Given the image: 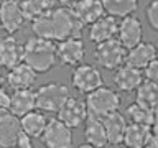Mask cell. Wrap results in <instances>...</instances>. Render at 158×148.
<instances>
[{
  "instance_id": "obj_38",
  "label": "cell",
  "mask_w": 158,
  "mask_h": 148,
  "mask_svg": "<svg viewBox=\"0 0 158 148\" xmlns=\"http://www.w3.org/2000/svg\"><path fill=\"white\" fill-rule=\"evenodd\" d=\"M0 148H5V146H3V145H2V143H0Z\"/></svg>"
},
{
  "instance_id": "obj_23",
  "label": "cell",
  "mask_w": 158,
  "mask_h": 148,
  "mask_svg": "<svg viewBox=\"0 0 158 148\" xmlns=\"http://www.w3.org/2000/svg\"><path fill=\"white\" fill-rule=\"evenodd\" d=\"M20 5L27 22H35L41 17L51 15L54 10V0H20Z\"/></svg>"
},
{
  "instance_id": "obj_14",
  "label": "cell",
  "mask_w": 158,
  "mask_h": 148,
  "mask_svg": "<svg viewBox=\"0 0 158 148\" xmlns=\"http://www.w3.org/2000/svg\"><path fill=\"white\" fill-rule=\"evenodd\" d=\"M118 20L115 17H110V15H104L102 18H99L97 22H94L91 27H89V39L92 43H104L109 41V39L117 38L118 35Z\"/></svg>"
},
{
  "instance_id": "obj_15",
  "label": "cell",
  "mask_w": 158,
  "mask_h": 148,
  "mask_svg": "<svg viewBox=\"0 0 158 148\" xmlns=\"http://www.w3.org/2000/svg\"><path fill=\"white\" fill-rule=\"evenodd\" d=\"M23 132H22L20 118L10 112L8 109L0 110V143L5 148H10L18 140V137Z\"/></svg>"
},
{
  "instance_id": "obj_9",
  "label": "cell",
  "mask_w": 158,
  "mask_h": 148,
  "mask_svg": "<svg viewBox=\"0 0 158 148\" xmlns=\"http://www.w3.org/2000/svg\"><path fill=\"white\" fill-rule=\"evenodd\" d=\"M27 18L22 12L20 0H3L0 3V28L7 35H15L25 27Z\"/></svg>"
},
{
  "instance_id": "obj_22",
  "label": "cell",
  "mask_w": 158,
  "mask_h": 148,
  "mask_svg": "<svg viewBox=\"0 0 158 148\" xmlns=\"http://www.w3.org/2000/svg\"><path fill=\"white\" fill-rule=\"evenodd\" d=\"M74 12L79 17V20L86 25H91L94 22H97L99 18H102L106 15V8L101 0H81L76 7H74Z\"/></svg>"
},
{
  "instance_id": "obj_16",
  "label": "cell",
  "mask_w": 158,
  "mask_h": 148,
  "mask_svg": "<svg viewBox=\"0 0 158 148\" xmlns=\"http://www.w3.org/2000/svg\"><path fill=\"white\" fill-rule=\"evenodd\" d=\"M36 71L30 68L27 63H22L7 71L5 81L13 91H22V89H31L36 81Z\"/></svg>"
},
{
  "instance_id": "obj_39",
  "label": "cell",
  "mask_w": 158,
  "mask_h": 148,
  "mask_svg": "<svg viewBox=\"0 0 158 148\" xmlns=\"http://www.w3.org/2000/svg\"><path fill=\"white\" fill-rule=\"evenodd\" d=\"M156 51H158V43H156Z\"/></svg>"
},
{
  "instance_id": "obj_8",
  "label": "cell",
  "mask_w": 158,
  "mask_h": 148,
  "mask_svg": "<svg viewBox=\"0 0 158 148\" xmlns=\"http://www.w3.org/2000/svg\"><path fill=\"white\" fill-rule=\"evenodd\" d=\"M44 148H73V128L59 118H49L43 137L40 138Z\"/></svg>"
},
{
  "instance_id": "obj_1",
  "label": "cell",
  "mask_w": 158,
  "mask_h": 148,
  "mask_svg": "<svg viewBox=\"0 0 158 148\" xmlns=\"http://www.w3.org/2000/svg\"><path fill=\"white\" fill-rule=\"evenodd\" d=\"M25 48V56L23 63H27L30 68H33L38 74L49 72L56 66L58 63V54H56V44L51 39H44L33 36L28 38L23 43Z\"/></svg>"
},
{
  "instance_id": "obj_3",
  "label": "cell",
  "mask_w": 158,
  "mask_h": 148,
  "mask_svg": "<svg viewBox=\"0 0 158 148\" xmlns=\"http://www.w3.org/2000/svg\"><path fill=\"white\" fill-rule=\"evenodd\" d=\"M51 20H53L54 39L56 41H64V39H71V38H82L84 23L79 20L74 8H68V7L54 8L51 13Z\"/></svg>"
},
{
  "instance_id": "obj_11",
  "label": "cell",
  "mask_w": 158,
  "mask_h": 148,
  "mask_svg": "<svg viewBox=\"0 0 158 148\" xmlns=\"http://www.w3.org/2000/svg\"><path fill=\"white\" fill-rule=\"evenodd\" d=\"M87 117H89V110H87L86 101H81L77 97H69L58 112V118L71 128H76L82 125V123H86Z\"/></svg>"
},
{
  "instance_id": "obj_31",
  "label": "cell",
  "mask_w": 158,
  "mask_h": 148,
  "mask_svg": "<svg viewBox=\"0 0 158 148\" xmlns=\"http://www.w3.org/2000/svg\"><path fill=\"white\" fill-rule=\"evenodd\" d=\"M10 148H33L31 138H30L28 135H25V133H22V135L18 137V140L15 142Z\"/></svg>"
},
{
  "instance_id": "obj_21",
  "label": "cell",
  "mask_w": 158,
  "mask_h": 148,
  "mask_svg": "<svg viewBox=\"0 0 158 148\" xmlns=\"http://www.w3.org/2000/svg\"><path fill=\"white\" fill-rule=\"evenodd\" d=\"M84 140L86 143H91L96 148H104L109 143L106 127H104L102 118L89 115L86 120V127H84Z\"/></svg>"
},
{
  "instance_id": "obj_24",
  "label": "cell",
  "mask_w": 158,
  "mask_h": 148,
  "mask_svg": "<svg viewBox=\"0 0 158 148\" xmlns=\"http://www.w3.org/2000/svg\"><path fill=\"white\" fill-rule=\"evenodd\" d=\"M152 137H153L152 127L128 123L125 137H123V145H125V148H143Z\"/></svg>"
},
{
  "instance_id": "obj_5",
  "label": "cell",
  "mask_w": 158,
  "mask_h": 148,
  "mask_svg": "<svg viewBox=\"0 0 158 148\" xmlns=\"http://www.w3.org/2000/svg\"><path fill=\"white\" fill-rule=\"evenodd\" d=\"M127 53L128 49L117 38H114V39H109V41L96 44L94 59L101 68L109 69V71H115V69H118L127 63Z\"/></svg>"
},
{
  "instance_id": "obj_4",
  "label": "cell",
  "mask_w": 158,
  "mask_h": 148,
  "mask_svg": "<svg viewBox=\"0 0 158 148\" xmlns=\"http://www.w3.org/2000/svg\"><path fill=\"white\" fill-rule=\"evenodd\" d=\"M36 109L44 113H58L69 97V87L63 82L51 81L40 86L36 91Z\"/></svg>"
},
{
  "instance_id": "obj_32",
  "label": "cell",
  "mask_w": 158,
  "mask_h": 148,
  "mask_svg": "<svg viewBox=\"0 0 158 148\" xmlns=\"http://www.w3.org/2000/svg\"><path fill=\"white\" fill-rule=\"evenodd\" d=\"M8 107H10V94L0 87V110H5Z\"/></svg>"
},
{
  "instance_id": "obj_25",
  "label": "cell",
  "mask_w": 158,
  "mask_h": 148,
  "mask_svg": "<svg viewBox=\"0 0 158 148\" xmlns=\"http://www.w3.org/2000/svg\"><path fill=\"white\" fill-rule=\"evenodd\" d=\"M101 2L106 8V15L115 18H125L128 15H135L140 5V0H101Z\"/></svg>"
},
{
  "instance_id": "obj_17",
  "label": "cell",
  "mask_w": 158,
  "mask_h": 148,
  "mask_svg": "<svg viewBox=\"0 0 158 148\" xmlns=\"http://www.w3.org/2000/svg\"><path fill=\"white\" fill-rule=\"evenodd\" d=\"M158 58L156 44L152 41H142L132 49H128L127 53V64L137 68V69H145L152 61H155Z\"/></svg>"
},
{
  "instance_id": "obj_26",
  "label": "cell",
  "mask_w": 158,
  "mask_h": 148,
  "mask_svg": "<svg viewBox=\"0 0 158 148\" xmlns=\"http://www.w3.org/2000/svg\"><path fill=\"white\" fill-rule=\"evenodd\" d=\"M125 117L128 123H138V125L152 127L153 123V109H148L138 102L128 104L125 109Z\"/></svg>"
},
{
  "instance_id": "obj_30",
  "label": "cell",
  "mask_w": 158,
  "mask_h": 148,
  "mask_svg": "<svg viewBox=\"0 0 158 148\" xmlns=\"http://www.w3.org/2000/svg\"><path fill=\"white\" fill-rule=\"evenodd\" d=\"M143 74H145L147 81H152V82L158 84V58L155 59V61H152L145 69H143Z\"/></svg>"
},
{
  "instance_id": "obj_12",
  "label": "cell",
  "mask_w": 158,
  "mask_h": 148,
  "mask_svg": "<svg viewBox=\"0 0 158 148\" xmlns=\"http://www.w3.org/2000/svg\"><path fill=\"white\" fill-rule=\"evenodd\" d=\"M117 39L120 41L127 49H132L138 43L143 41V25L140 18L135 15H128L122 18L118 23V35Z\"/></svg>"
},
{
  "instance_id": "obj_36",
  "label": "cell",
  "mask_w": 158,
  "mask_h": 148,
  "mask_svg": "<svg viewBox=\"0 0 158 148\" xmlns=\"http://www.w3.org/2000/svg\"><path fill=\"white\" fill-rule=\"evenodd\" d=\"M76 148H96V146L91 145V143H82V145H79V146H76Z\"/></svg>"
},
{
  "instance_id": "obj_37",
  "label": "cell",
  "mask_w": 158,
  "mask_h": 148,
  "mask_svg": "<svg viewBox=\"0 0 158 148\" xmlns=\"http://www.w3.org/2000/svg\"><path fill=\"white\" fill-rule=\"evenodd\" d=\"M3 81H5V77H3V74L0 72V87H2V84H3Z\"/></svg>"
},
{
  "instance_id": "obj_18",
  "label": "cell",
  "mask_w": 158,
  "mask_h": 148,
  "mask_svg": "<svg viewBox=\"0 0 158 148\" xmlns=\"http://www.w3.org/2000/svg\"><path fill=\"white\" fill-rule=\"evenodd\" d=\"M104 127H106V133H107V140L110 145H122L123 143V137H125L128 122L127 117L120 112H114L109 113L107 117L102 118Z\"/></svg>"
},
{
  "instance_id": "obj_28",
  "label": "cell",
  "mask_w": 158,
  "mask_h": 148,
  "mask_svg": "<svg viewBox=\"0 0 158 148\" xmlns=\"http://www.w3.org/2000/svg\"><path fill=\"white\" fill-rule=\"evenodd\" d=\"M31 31L38 38H44V39L54 41V30H53L51 15H46V17H41V18L31 22Z\"/></svg>"
},
{
  "instance_id": "obj_34",
  "label": "cell",
  "mask_w": 158,
  "mask_h": 148,
  "mask_svg": "<svg viewBox=\"0 0 158 148\" xmlns=\"http://www.w3.org/2000/svg\"><path fill=\"white\" fill-rule=\"evenodd\" d=\"M59 3V7H68V8H74L81 0H56Z\"/></svg>"
},
{
  "instance_id": "obj_29",
  "label": "cell",
  "mask_w": 158,
  "mask_h": 148,
  "mask_svg": "<svg viewBox=\"0 0 158 148\" xmlns=\"http://www.w3.org/2000/svg\"><path fill=\"white\" fill-rule=\"evenodd\" d=\"M145 17L153 31H158V0H150L145 8Z\"/></svg>"
},
{
  "instance_id": "obj_10",
  "label": "cell",
  "mask_w": 158,
  "mask_h": 148,
  "mask_svg": "<svg viewBox=\"0 0 158 148\" xmlns=\"http://www.w3.org/2000/svg\"><path fill=\"white\" fill-rule=\"evenodd\" d=\"M143 81H145V74H143L142 69H137L127 63L118 69H115L112 76L114 87L118 92H125V94L135 92Z\"/></svg>"
},
{
  "instance_id": "obj_2",
  "label": "cell",
  "mask_w": 158,
  "mask_h": 148,
  "mask_svg": "<svg viewBox=\"0 0 158 148\" xmlns=\"http://www.w3.org/2000/svg\"><path fill=\"white\" fill-rule=\"evenodd\" d=\"M122 97L115 87H107L102 86L92 91L86 96V105L89 110V115L104 118L109 113H114L120 109Z\"/></svg>"
},
{
  "instance_id": "obj_27",
  "label": "cell",
  "mask_w": 158,
  "mask_h": 148,
  "mask_svg": "<svg viewBox=\"0 0 158 148\" xmlns=\"http://www.w3.org/2000/svg\"><path fill=\"white\" fill-rule=\"evenodd\" d=\"M135 102L148 109H155L158 105V84L145 79L135 91Z\"/></svg>"
},
{
  "instance_id": "obj_19",
  "label": "cell",
  "mask_w": 158,
  "mask_h": 148,
  "mask_svg": "<svg viewBox=\"0 0 158 148\" xmlns=\"http://www.w3.org/2000/svg\"><path fill=\"white\" fill-rule=\"evenodd\" d=\"M36 109V92L33 89H22V91H13L10 96V107L8 110L15 113L18 118L27 115Z\"/></svg>"
},
{
  "instance_id": "obj_20",
  "label": "cell",
  "mask_w": 158,
  "mask_h": 148,
  "mask_svg": "<svg viewBox=\"0 0 158 148\" xmlns=\"http://www.w3.org/2000/svg\"><path fill=\"white\" fill-rule=\"evenodd\" d=\"M48 122H49V118H46L44 112L38 110V109L28 112L27 115H23L20 118L22 132L25 135H28L30 138H41L48 127Z\"/></svg>"
},
{
  "instance_id": "obj_7",
  "label": "cell",
  "mask_w": 158,
  "mask_h": 148,
  "mask_svg": "<svg viewBox=\"0 0 158 148\" xmlns=\"http://www.w3.org/2000/svg\"><path fill=\"white\" fill-rule=\"evenodd\" d=\"M58 64L63 68H77L84 64L86 58V44L82 38H71L64 39L56 44Z\"/></svg>"
},
{
  "instance_id": "obj_6",
  "label": "cell",
  "mask_w": 158,
  "mask_h": 148,
  "mask_svg": "<svg viewBox=\"0 0 158 148\" xmlns=\"http://www.w3.org/2000/svg\"><path fill=\"white\" fill-rule=\"evenodd\" d=\"M71 86L79 94H86L87 96L92 91L104 86L102 72L94 64H81V66L74 68L71 74Z\"/></svg>"
},
{
  "instance_id": "obj_33",
  "label": "cell",
  "mask_w": 158,
  "mask_h": 148,
  "mask_svg": "<svg viewBox=\"0 0 158 148\" xmlns=\"http://www.w3.org/2000/svg\"><path fill=\"white\" fill-rule=\"evenodd\" d=\"M152 132L153 137L158 140V105L153 109V123H152Z\"/></svg>"
},
{
  "instance_id": "obj_13",
  "label": "cell",
  "mask_w": 158,
  "mask_h": 148,
  "mask_svg": "<svg viewBox=\"0 0 158 148\" xmlns=\"http://www.w3.org/2000/svg\"><path fill=\"white\" fill-rule=\"evenodd\" d=\"M25 48L13 35H7L5 38L0 39V66L12 69L15 66L23 63Z\"/></svg>"
},
{
  "instance_id": "obj_35",
  "label": "cell",
  "mask_w": 158,
  "mask_h": 148,
  "mask_svg": "<svg viewBox=\"0 0 158 148\" xmlns=\"http://www.w3.org/2000/svg\"><path fill=\"white\" fill-rule=\"evenodd\" d=\"M143 148H158V140H156L155 137H152L150 140H148V143H147V145L143 146Z\"/></svg>"
}]
</instances>
